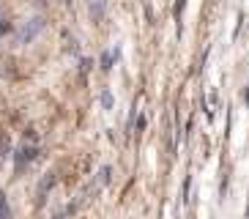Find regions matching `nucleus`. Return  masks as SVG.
I'll return each mask as SVG.
<instances>
[{
  "instance_id": "1",
  "label": "nucleus",
  "mask_w": 249,
  "mask_h": 219,
  "mask_svg": "<svg viewBox=\"0 0 249 219\" xmlns=\"http://www.w3.org/2000/svg\"><path fill=\"white\" fill-rule=\"evenodd\" d=\"M30 159H36V146H22L19 151H17V167L19 170H22Z\"/></svg>"
},
{
  "instance_id": "2",
  "label": "nucleus",
  "mask_w": 249,
  "mask_h": 219,
  "mask_svg": "<svg viewBox=\"0 0 249 219\" xmlns=\"http://www.w3.org/2000/svg\"><path fill=\"white\" fill-rule=\"evenodd\" d=\"M41 28H44V22H41V19H30V25H25V30L19 33V41H30V38L36 36Z\"/></svg>"
},
{
  "instance_id": "3",
  "label": "nucleus",
  "mask_w": 249,
  "mask_h": 219,
  "mask_svg": "<svg viewBox=\"0 0 249 219\" xmlns=\"http://www.w3.org/2000/svg\"><path fill=\"white\" fill-rule=\"evenodd\" d=\"M0 219H11V208H8V200L3 192H0Z\"/></svg>"
},
{
  "instance_id": "4",
  "label": "nucleus",
  "mask_w": 249,
  "mask_h": 219,
  "mask_svg": "<svg viewBox=\"0 0 249 219\" xmlns=\"http://www.w3.org/2000/svg\"><path fill=\"white\" fill-rule=\"evenodd\" d=\"M8 30H11V25H8V19L3 14H0V36H3V33H8Z\"/></svg>"
},
{
  "instance_id": "5",
  "label": "nucleus",
  "mask_w": 249,
  "mask_h": 219,
  "mask_svg": "<svg viewBox=\"0 0 249 219\" xmlns=\"http://www.w3.org/2000/svg\"><path fill=\"white\" fill-rule=\"evenodd\" d=\"M102 104L110 110V107H112V96H110V93H102Z\"/></svg>"
},
{
  "instance_id": "6",
  "label": "nucleus",
  "mask_w": 249,
  "mask_h": 219,
  "mask_svg": "<svg viewBox=\"0 0 249 219\" xmlns=\"http://www.w3.org/2000/svg\"><path fill=\"white\" fill-rule=\"evenodd\" d=\"M102 63H104V69H110V63H112V52H107V55H104Z\"/></svg>"
}]
</instances>
